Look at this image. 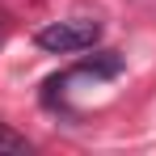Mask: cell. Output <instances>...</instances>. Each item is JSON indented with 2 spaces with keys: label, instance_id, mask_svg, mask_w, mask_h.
Here are the masks:
<instances>
[{
  "label": "cell",
  "instance_id": "6da1fadb",
  "mask_svg": "<svg viewBox=\"0 0 156 156\" xmlns=\"http://www.w3.org/2000/svg\"><path fill=\"white\" fill-rule=\"evenodd\" d=\"M97 38H101V21H93V17L51 21V26H42L38 34H34V42H38L47 55H76V51H89Z\"/></svg>",
  "mask_w": 156,
  "mask_h": 156
},
{
  "label": "cell",
  "instance_id": "7a4b0ae2",
  "mask_svg": "<svg viewBox=\"0 0 156 156\" xmlns=\"http://www.w3.org/2000/svg\"><path fill=\"white\" fill-rule=\"evenodd\" d=\"M26 152H30V139L0 122V156H26Z\"/></svg>",
  "mask_w": 156,
  "mask_h": 156
}]
</instances>
